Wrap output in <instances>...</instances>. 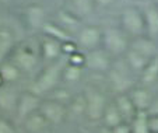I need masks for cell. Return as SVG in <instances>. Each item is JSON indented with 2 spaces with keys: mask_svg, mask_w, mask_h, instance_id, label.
I'll return each mask as SVG.
<instances>
[{
  "mask_svg": "<svg viewBox=\"0 0 158 133\" xmlns=\"http://www.w3.org/2000/svg\"><path fill=\"white\" fill-rule=\"evenodd\" d=\"M84 56H85V67L94 73H108L114 63L112 56L102 46L84 52Z\"/></svg>",
  "mask_w": 158,
  "mask_h": 133,
  "instance_id": "9c48e42d",
  "label": "cell"
},
{
  "mask_svg": "<svg viewBox=\"0 0 158 133\" xmlns=\"http://www.w3.org/2000/svg\"><path fill=\"white\" fill-rule=\"evenodd\" d=\"M130 49L139 52L140 55L152 59L154 56L158 55V48L155 45L154 39L150 38L148 35H141V36H136V38L130 39Z\"/></svg>",
  "mask_w": 158,
  "mask_h": 133,
  "instance_id": "4fadbf2b",
  "label": "cell"
},
{
  "mask_svg": "<svg viewBox=\"0 0 158 133\" xmlns=\"http://www.w3.org/2000/svg\"><path fill=\"white\" fill-rule=\"evenodd\" d=\"M114 3H115V0H95V4L97 6H101V7H108Z\"/></svg>",
  "mask_w": 158,
  "mask_h": 133,
  "instance_id": "836d02e7",
  "label": "cell"
},
{
  "mask_svg": "<svg viewBox=\"0 0 158 133\" xmlns=\"http://www.w3.org/2000/svg\"><path fill=\"white\" fill-rule=\"evenodd\" d=\"M23 73H31L38 67L41 62V52H39V42L25 41L18 42L17 46L11 52L9 58Z\"/></svg>",
  "mask_w": 158,
  "mask_h": 133,
  "instance_id": "7a4b0ae2",
  "label": "cell"
},
{
  "mask_svg": "<svg viewBox=\"0 0 158 133\" xmlns=\"http://www.w3.org/2000/svg\"><path fill=\"white\" fill-rule=\"evenodd\" d=\"M99 133H112V129H109V127L104 126L101 130H99Z\"/></svg>",
  "mask_w": 158,
  "mask_h": 133,
  "instance_id": "d590c367",
  "label": "cell"
},
{
  "mask_svg": "<svg viewBox=\"0 0 158 133\" xmlns=\"http://www.w3.org/2000/svg\"><path fill=\"white\" fill-rule=\"evenodd\" d=\"M112 133H133L131 130V123H127V122H122L120 125L115 126L112 129Z\"/></svg>",
  "mask_w": 158,
  "mask_h": 133,
  "instance_id": "4dcf8cb0",
  "label": "cell"
},
{
  "mask_svg": "<svg viewBox=\"0 0 158 133\" xmlns=\"http://www.w3.org/2000/svg\"><path fill=\"white\" fill-rule=\"evenodd\" d=\"M123 59H125V62L127 63V66L130 67V70L133 71V73H139V74L143 71V69L147 66V63L151 60V59H148V58L140 55V53L136 52V50L130 49V48H129L127 52L125 53V58H123Z\"/></svg>",
  "mask_w": 158,
  "mask_h": 133,
  "instance_id": "d6986e66",
  "label": "cell"
},
{
  "mask_svg": "<svg viewBox=\"0 0 158 133\" xmlns=\"http://www.w3.org/2000/svg\"><path fill=\"white\" fill-rule=\"evenodd\" d=\"M42 100L39 95L34 94L32 91H27V92H21L18 97V104H17V111L15 115L18 119L25 121L31 114H34L35 111L39 109Z\"/></svg>",
  "mask_w": 158,
  "mask_h": 133,
  "instance_id": "7c38bea8",
  "label": "cell"
},
{
  "mask_svg": "<svg viewBox=\"0 0 158 133\" xmlns=\"http://www.w3.org/2000/svg\"><path fill=\"white\" fill-rule=\"evenodd\" d=\"M17 44V34L11 24L0 20V65L9 59Z\"/></svg>",
  "mask_w": 158,
  "mask_h": 133,
  "instance_id": "30bf717a",
  "label": "cell"
},
{
  "mask_svg": "<svg viewBox=\"0 0 158 133\" xmlns=\"http://www.w3.org/2000/svg\"><path fill=\"white\" fill-rule=\"evenodd\" d=\"M120 28L130 38L146 35V21L143 11L137 7H126L120 14Z\"/></svg>",
  "mask_w": 158,
  "mask_h": 133,
  "instance_id": "5b68a950",
  "label": "cell"
},
{
  "mask_svg": "<svg viewBox=\"0 0 158 133\" xmlns=\"http://www.w3.org/2000/svg\"><path fill=\"white\" fill-rule=\"evenodd\" d=\"M42 32L45 34V35L48 36H52V38L57 39L59 42H67V41H72V36H70L69 31H66L63 27H60L57 23H49V21H46L44 25V28H42Z\"/></svg>",
  "mask_w": 158,
  "mask_h": 133,
  "instance_id": "603a6c76",
  "label": "cell"
},
{
  "mask_svg": "<svg viewBox=\"0 0 158 133\" xmlns=\"http://www.w3.org/2000/svg\"><path fill=\"white\" fill-rule=\"evenodd\" d=\"M24 125H25V129L31 133H38L41 130H44L45 127L48 126V121L44 118L39 111H35L34 114H31L27 119L24 121Z\"/></svg>",
  "mask_w": 158,
  "mask_h": 133,
  "instance_id": "d4e9b609",
  "label": "cell"
},
{
  "mask_svg": "<svg viewBox=\"0 0 158 133\" xmlns=\"http://www.w3.org/2000/svg\"><path fill=\"white\" fill-rule=\"evenodd\" d=\"M83 69L81 66H77V65H73V63L67 62L66 60V65L63 67V74H62V79H64L66 81H78L81 79V74H83Z\"/></svg>",
  "mask_w": 158,
  "mask_h": 133,
  "instance_id": "4316f807",
  "label": "cell"
},
{
  "mask_svg": "<svg viewBox=\"0 0 158 133\" xmlns=\"http://www.w3.org/2000/svg\"><path fill=\"white\" fill-rule=\"evenodd\" d=\"M133 133H151L148 127V116L147 112H139L131 122Z\"/></svg>",
  "mask_w": 158,
  "mask_h": 133,
  "instance_id": "83f0119b",
  "label": "cell"
},
{
  "mask_svg": "<svg viewBox=\"0 0 158 133\" xmlns=\"http://www.w3.org/2000/svg\"><path fill=\"white\" fill-rule=\"evenodd\" d=\"M76 44L83 52L102 46V30L97 25H83L77 31Z\"/></svg>",
  "mask_w": 158,
  "mask_h": 133,
  "instance_id": "52a82bcc",
  "label": "cell"
},
{
  "mask_svg": "<svg viewBox=\"0 0 158 133\" xmlns=\"http://www.w3.org/2000/svg\"><path fill=\"white\" fill-rule=\"evenodd\" d=\"M144 21H146V35L150 38H158V4L150 3L143 10Z\"/></svg>",
  "mask_w": 158,
  "mask_h": 133,
  "instance_id": "2e32d148",
  "label": "cell"
},
{
  "mask_svg": "<svg viewBox=\"0 0 158 133\" xmlns=\"http://www.w3.org/2000/svg\"><path fill=\"white\" fill-rule=\"evenodd\" d=\"M114 102H115V105H116V108L119 109L123 121L127 122V123H131L133 119L136 118V115L139 114V111L136 109V106H134V104H133V101H131L129 92L118 94Z\"/></svg>",
  "mask_w": 158,
  "mask_h": 133,
  "instance_id": "5bb4252c",
  "label": "cell"
},
{
  "mask_svg": "<svg viewBox=\"0 0 158 133\" xmlns=\"http://www.w3.org/2000/svg\"><path fill=\"white\" fill-rule=\"evenodd\" d=\"M14 3V0H0V6L2 7H9Z\"/></svg>",
  "mask_w": 158,
  "mask_h": 133,
  "instance_id": "e575fe53",
  "label": "cell"
},
{
  "mask_svg": "<svg viewBox=\"0 0 158 133\" xmlns=\"http://www.w3.org/2000/svg\"><path fill=\"white\" fill-rule=\"evenodd\" d=\"M25 21H27L30 28L42 31L45 23H46L45 9L41 6V4H36V3L30 4V6L25 9Z\"/></svg>",
  "mask_w": 158,
  "mask_h": 133,
  "instance_id": "9a60e30c",
  "label": "cell"
},
{
  "mask_svg": "<svg viewBox=\"0 0 158 133\" xmlns=\"http://www.w3.org/2000/svg\"><path fill=\"white\" fill-rule=\"evenodd\" d=\"M133 71L127 66V63L123 60H118L116 63H112L109 71H108V79L112 86V88L118 92V94H123V92H129L133 88V77H131Z\"/></svg>",
  "mask_w": 158,
  "mask_h": 133,
  "instance_id": "277c9868",
  "label": "cell"
},
{
  "mask_svg": "<svg viewBox=\"0 0 158 133\" xmlns=\"http://www.w3.org/2000/svg\"><path fill=\"white\" fill-rule=\"evenodd\" d=\"M7 86L9 84L0 86V109L6 112H15L20 94H17L14 90Z\"/></svg>",
  "mask_w": 158,
  "mask_h": 133,
  "instance_id": "ac0fdd59",
  "label": "cell"
},
{
  "mask_svg": "<svg viewBox=\"0 0 158 133\" xmlns=\"http://www.w3.org/2000/svg\"><path fill=\"white\" fill-rule=\"evenodd\" d=\"M129 95H130L131 101H133L134 106L139 112H147L151 105L152 100V94L146 88V87H136V88H131L129 91Z\"/></svg>",
  "mask_w": 158,
  "mask_h": 133,
  "instance_id": "e0dca14e",
  "label": "cell"
},
{
  "mask_svg": "<svg viewBox=\"0 0 158 133\" xmlns=\"http://www.w3.org/2000/svg\"><path fill=\"white\" fill-rule=\"evenodd\" d=\"M102 122H104V126L109 127V129H114L115 126L120 125L123 121L122 115H120L119 109L116 108L115 102H109L105 108V112H104V116H102Z\"/></svg>",
  "mask_w": 158,
  "mask_h": 133,
  "instance_id": "cb8c5ba5",
  "label": "cell"
},
{
  "mask_svg": "<svg viewBox=\"0 0 158 133\" xmlns=\"http://www.w3.org/2000/svg\"><path fill=\"white\" fill-rule=\"evenodd\" d=\"M38 111L44 115V118L48 121L49 125H59L66 119L69 108L66 104L55 98H48V100H42Z\"/></svg>",
  "mask_w": 158,
  "mask_h": 133,
  "instance_id": "ba28073f",
  "label": "cell"
},
{
  "mask_svg": "<svg viewBox=\"0 0 158 133\" xmlns=\"http://www.w3.org/2000/svg\"><path fill=\"white\" fill-rule=\"evenodd\" d=\"M57 24L60 27H63L66 31H70V30H74L80 25V18L72 13L70 10H59L57 11Z\"/></svg>",
  "mask_w": 158,
  "mask_h": 133,
  "instance_id": "484cf974",
  "label": "cell"
},
{
  "mask_svg": "<svg viewBox=\"0 0 158 133\" xmlns=\"http://www.w3.org/2000/svg\"><path fill=\"white\" fill-rule=\"evenodd\" d=\"M64 65L66 62L63 59L48 63L35 77V80L32 81V84L30 87V91H32L34 94L39 95V97L42 94L53 91L56 88L57 83L60 81V79H62Z\"/></svg>",
  "mask_w": 158,
  "mask_h": 133,
  "instance_id": "6da1fadb",
  "label": "cell"
},
{
  "mask_svg": "<svg viewBox=\"0 0 158 133\" xmlns=\"http://www.w3.org/2000/svg\"><path fill=\"white\" fill-rule=\"evenodd\" d=\"M69 4H70L69 10L72 13H74L80 20L91 15L97 7L95 0H69Z\"/></svg>",
  "mask_w": 158,
  "mask_h": 133,
  "instance_id": "ffe728a7",
  "label": "cell"
},
{
  "mask_svg": "<svg viewBox=\"0 0 158 133\" xmlns=\"http://www.w3.org/2000/svg\"><path fill=\"white\" fill-rule=\"evenodd\" d=\"M39 52H41V59L44 62H56V60L62 59L63 56L62 42L44 34L42 38L39 39Z\"/></svg>",
  "mask_w": 158,
  "mask_h": 133,
  "instance_id": "8fae6325",
  "label": "cell"
},
{
  "mask_svg": "<svg viewBox=\"0 0 158 133\" xmlns=\"http://www.w3.org/2000/svg\"><path fill=\"white\" fill-rule=\"evenodd\" d=\"M0 133H17V130L9 119L0 116Z\"/></svg>",
  "mask_w": 158,
  "mask_h": 133,
  "instance_id": "f546056e",
  "label": "cell"
},
{
  "mask_svg": "<svg viewBox=\"0 0 158 133\" xmlns=\"http://www.w3.org/2000/svg\"><path fill=\"white\" fill-rule=\"evenodd\" d=\"M148 127L151 133H158V116H148Z\"/></svg>",
  "mask_w": 158,
  "mask_h": 133,
  "instance_id": "d6a6232c",
  "label": "cell"
},
{
  "mask_svg": "<svg viewBox=\"0 0 158 133\" xmlns=\"http://www.w3.org/2000/svg\"><path fill=\"white\" fill-rule=\"evenodd\" d=\"M69 108L76 115H84L85 114V98L84 94H78L73 97L69 102Z\"/></svg>",
  "mask_w": 158,
  "mask_h": 133,
  "instance_id": "f1b7e54d",
  "label": "cell"
},
{
  "mask_svg": "<svg viewBox=\"0 0 158 133\" xmlns=\"http://www.w3.org/2000/svg\"><path fill=\"white\" fill-rule=\"evenodd\" d=\"M147 115L148 116H158V97H154L148 111H147Z\"/></svg>",
  "mask_w": 158,
  "mask_h": 133,
  "instance_id": "1f68e13d",
  "label": "cell"
},
{
  "mask_svg": "<svg viewBox=\"0 0 158 133\" xmlns=\"http://www.w3.org/2000/svg\"><path fill=\"white\" fill-rule=\"evenodd\" d=\"M83 94L85 98V114L84 115L89 121H102L105 108L108 105L105 95L93 86L85 87Z\"/></svg>",
  "mask_w": 158,
  "mask_h": 133,
  "instance_id": "8992f818",
  "label": "cell"
},
{
  "mask_svg": "<svg viewBox=\"0 0 158 133\" xmlns=\"http://www.w3.org/2000/svg\"><path fill=\"white\" fill-rule=\"evenodd\" d=\"M130 46V36L118 27H109L102 30V48L110 56H125Z\"/></svg>",
  "mask_w": 158,
  "mask_h": 133,
  "instance_id": "3957f363",
  "label": "cell"
},
{
  "mask_svg": "<svg viewBox=\"0 0 158 133\" xmlns=\"http://www.w3.org/2000/svg\"><path fill=\"white\" fill-rule=\"evenodd\" d=\"M140 81L143 86H151L158 83V55L154 56L140 73Z\"/></svg>",
  "mask_w": 158,
  "mask_h": 133,
  "instance_id": "7402d4cb",
  "label": "cell"
},
{
  "mask_svg": "<svg viewBox=\"0 0 158 133\" xmlns=\"http://www.w3.org/2000/svg\"><path fill=\"white\" fill-rule=\"evenodd\" d=\"M21 74H23V71H21L10 59L4 60V62L0 65V77H2L4 84L15 83V81L20 79Z\"/></svg>",
  "mask_w": 158,
  "mask_h": 133,
  "instance_id": "44dd1931",
  "label": "cell"
},
{
  "mask_svg": "<svg viewBox=\"0 0 158 133\" xmlns=\"http://www.w3.org/2000/svg\"><path fill=\"white\" fill-rule=\"evenodd\" d=\"M157 4H158V3H157Z\"/></svg>",
  "mask_w": 158,
  "mask_h": 133,
  "instance_id": "8d00e7d4",
  "label": "cell"
}]
</instances>
